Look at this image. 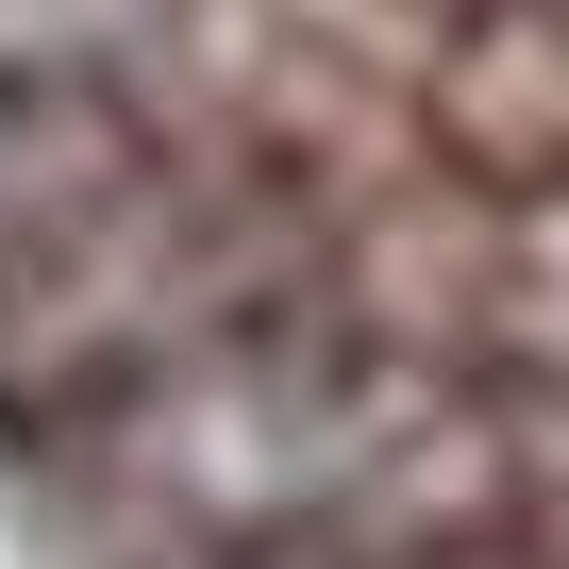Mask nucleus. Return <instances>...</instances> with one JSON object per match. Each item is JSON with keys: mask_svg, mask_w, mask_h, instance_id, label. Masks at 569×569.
Masks as SVG:
<instances>
[{"mask_svg": "<svg viewBox=\"0 0 569 569\" xmlns=\"http://www.w3.org/2000/svg\"><path fill=\"white\" fill-rule=\"evenodd\" d=\"M436 402H452V369L369 352L336 302H284V319H251V336H218L84 419H34L18 502L68 569H218V552L336 519Z\"/></svg>", "mask_w": 569, "mask_h": 569, "instance_id": "f257e3e1", "label": "nucleus"}, {"mask_svg": "<svg viewBox=\"0 0 569 569\" xmlns=\"http://www.w3.org/2000/svg\"><path fill=\"white\" fill-rule=\"evenodd\" d=\"M168 151H184V118H151V101L101 84V68H0V251L68 234L84 201H118V184L168 168Z\"/></svg>", "mask_w": 569, "mask_h": 569, "instance_id": "7ed1b4c3", "label": "nucleus"}, {"mask_svg": "<svg viewBox=\"0 0 569 569\" xmlns=\"http://www.w3.org/2000/svg\"><path fill=\"white\" fill-rule=\"evenodd\" d=\"M336 234H352L336 168L184 134L168 168H134L118 201H84L68 234L0 251V436L84 419V402H118V386L251 336V319H284V302H319Z\"/></svg>", "mask_w": 569, "mask_h": 569, "instance_id": "f03ea898", "label": "nucleus"}]
</instances>
